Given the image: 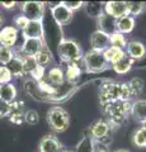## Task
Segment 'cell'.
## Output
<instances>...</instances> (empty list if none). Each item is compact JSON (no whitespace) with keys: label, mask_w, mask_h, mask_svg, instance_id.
<instances>
[{"label":"cell","mask_w":146,"mask_h":152,"mask_svg":"<svg viewBox=\"0 0 146 152\" xmlns=\"http://www.w3.org/2000/svg\"><path fill=\"white\" fill-rule=\"evenodd\" d=\"M98 95L102 107H106L114 102H127L134 98L128 83L109 81V80L101 84Z\"/></svg>","instance_id":"6da1fadb"},{"label":"cell","mask_w":146,"mask_h":152,"mask_svg":"<svg viewBox=\"0 0 146 152\" xmlns=\"http://www.w3.org/2000/svg\"><path fill=\"white\" fill-rule=\"evenodd\" d=\"M131 100L127 102H114L103 107L108 117V124L111 127H120L125 123L128 114H131Z\"/></svg>","instance_id":"7a4b0ae2"},{"label":"cell","mask_w":146,"mask_h":152,"mask_svg":"<svg viewBox=\"0 0 146 152\" xmlns=\"http://www.w3.org/2000/svg\"><path fill=\"white\" fill-rule=\"evenodd\" d=\"M57 55L65 64H76L83 60V51L74 39H61L57 45Z\"/></svg>","instance_id":"3957f363"},{"label":"cell","mask_w":146,"mask_h":152,"mask_svg":"<svg viewBox=\"0 0 146 152\" xmlns=\"http://www.w3.org/2000/svg\"><path fill=\"white\" fill-rule=\"evenodd\" d=\"M46 121L51 129L56 133H62L70 127V115L61 107L51 108L46 114Z\"/></svg>","instance_id":"277c9868"},{"label":"cell","mask_w":146,"mask_h":152,"mask_svg":"<svg viewBox=\"0 0 146 152\" xmlns=\"http://www.w3.org/2000/svg\"><path fill=\"white\" fill-rule=\"evenodd\" d=\"M83 64L85 66V69L88 72L92 74H99L103 72L104 70L108 69L109 64L106 61L104 56H103V52L99 51H94L90 50L88 51L85 55H83Z\"/></svg>","instance_id":"5b68a950"},{"label":"cell","mask_w":146,"mask_h":152,"mask_svg":"<svg viewBox=\"0 0 146 152\" xmlns=\"http://www.w3.org/2000/svg\"><path fill=\"white\" fill-rule=\"evenodd\" d=\"M22 15L28 20H42L45 14V3L42 1H24L21 7Z\"/></svg>","instance_id":"8992f818"},{"label":"cell","mask_w":146,"mask_h":152,"mask_svg":"<svg viewBox=\"0 0 146 152\" xmlns=\"http://www.w3.org/2000/svg\"><path fill=\"white\" fill-rule=\"evenodd\" d=\"M46 48L43 38H24V42L21 47V57L32 56L34 57L37 53Z\"/></svg>","instance_id":"52a82bcc"},{"label":"cell","mask_w":146,"mask_h":152,"mask_svg":"<svg viewBox=\"0 0 146 152\" xmlns=\"http://www.w3.org/2000/svg\"><path fill=\"white\" fill-rule=\"evenodd\" d=\"M51 14L59 26H66L73 20V12L67 9L62 3H59L57 5L51 8Z\"/></svg>","instance_id":"ba28073f"},{"label":"cell","mask_w":146,"mask_h":152,"mask_svg":"<svg viewBox=\"0 0 146 152\" xmlns=\"http://www.w3.org/2000/svg\"><path fill=\"white\" fill-rule=\"evenodd\" d=\"M26 104L21 100H15L9 105L8 118L13 124H22L24 122V114H26Z\"/></svg>","instance_id":"9c48e42d"},{"label":"cell","mask_w":146,"mask_h":152,"mask_svg":"<svg viewBox=\"0 0 146 152\" xmlns=\"http://www.w3.org/2000/svg\"><path fill=\"white\" fill-rule=\"evenodd\" d=\"M40 152H62V145L60 143L57 137L54 134H46L41 138L38 143Z\"/></svg>","instance_id":"30bf717a"},{"label":"cell","mask_w":146,"mask_h":152,"mask_svg":"<svg viewBox=\"0 0 146 152\" xmlns=\"http://www.w3.org/2000/svg\"><path fill=\"white\" fill-rule=\"evenodd\" d=\"M18 33H19V31L13 26H8L4 27L3 29H0V46L12 48L17 43Z\"/></svg>","instance_id":"8fae6325"},{"label":"cell","mask_w":146,"mask_h":152,"mask_svg":"<svg viewBox=\"0 0 146 152\" xmlns=\"http://www.w3.org/2000/svg\"><path fill=\"white\" fill-rule=\"evenodd\" d=\"M111 128L112 127L108 124V122L99 119L92 124V127L89 128V133H90L93 141H99V140H103V138H106V137L109 136Z\"/></svg>","instance_id":"7c38bea8"},{"label":"cell","mask_w":146,"mask_h":152,"mask_svg":"<svg viewBox=\"0 0 146 152\" xmlns=\"http://www.w3.org/2000/svg\"><path fill=\"white\" fill-rule=\"evenodd\" d=\"M90 46H92V50H94V51L104 52L108 47L111 46L109 36L101 31H98V29L94 31L90 36Z\"/></svg>","instance_id":"4fadbf2b"},{"label":"cell","mask_w":146,"mask_h":152,"mask_svg":"<svg viewBox=\"0 0 146 152\" xmlns=\"http://www.w3.org/2000/svg\"><path fill=\"white\" fill-rule=\"evenodd\" d=\"M104 13L109 14L111 17L118 19L128 14L127 12L126 1H107L104 3Z\"/></svg>","instance_id":"5bb4252c"},{"label":"cell","mask_w":146,"mask_h":152,"mask_svg":"<svg viewBox=\"0 0 146 152\" xmlns=\"http://www.w3.org/2000/svg\"><path fill=\"white\" fill-rule=\"evenodd\" d=\"M116 18L111 17L109 14L103 13L102 15L97 19V26H98V31H101L106 34L111 36L116 32Z\"/></svg>","instance_id":"9a60e30c"},{"label":"cell","mask_w":146,"mask_h":152,"mask_svg":"<svg viewBox=\"0 0 146 152\" xmlns=\"http://www.w3.org/2000/svg\"><path fill=\"white\" fill-rule=\"evenodd\" d=\"M45 80L48 84H51L55 88H59L60 85L65 83V71L60 67V66H54L47 70Z\"/></svg>","instance_id":"2e32d148"},{"label":"cell","mask_w":146,"mask_h":152,"mask_svg":"<svg viewBox=\"0 0 146 152\" xmlns=\"http://www.w3.org/2000/svg\"><path fill=\"white\" fill-rule=\"evenodd\" d=\"M126 55L131 57L134 61L141 60L142 57L146 56V47L140 41H130L127 42V46H126Z\"/></svg>","instance_id":"e0dca14e"},{"label":"cell","mask_w":146,"mask_h":152,"mask_svg":"<svg viewBox=\"0 0 146 152\" xmlns=\"http://www.w3.org/2000/svg\"><path fill=\"white\" fill-rule=\"evenodd\" d=\"M24 38H43V24L42 20H29L22 31Z\"/></svg>","instance_id":"ac0fdd59"},{"label":"cell","mask_w":146,"mask_h":152,"mask_svg":"<svg viewBox=\"0 0 146 152\" xmlns=\"http://www.w3.org/2000/svg\"><path fill=\"white\" fill-rule=\"evenodd\" d=\"M135 24H136V20L134 17L131 15H125L122 18H118L116 20V32L121 33V34H128V33H131L134 31L135 28Z\"/></svg>","instance_id":"d6986e66"},{"label":"cell","mask_w":146,"mask_h":152,"mask_svg":"<svg viewBox=\"0 0 146 152\" xmlns=\"http://www.w3.org/2000/svg\"><path fill=\"white\" fill-rule=\"evenodd\" d=\"M131 115L136 122L146 123V100H136L131 105Z\"/></svg>","instance_id":"ffe728a7"},{"label":"cell","mask_w":146,"mask_h":152,"mask_svg":"<svg viewBox=\"0 0 146 152\" xmlns=\"http://www.w3.org/2000/svg\"><path fill=\"white\" fill-rule=\"evenodd\" d=\"M84 10H85L87 15L98 19L103 13H104V3L102 1H87L84 3Z\"/></svg>","instance_id":"44dd1931"},{"label":"cell","mask_w":146,"mask_h":152,"mask_svg":"<svg viewBox=\"0 0 146 152\" xmlns=\"http://www.w3.org/2000/svg\"><path fill=\"white\" fill-rule=\"evenodd\" d=\"M81 77V69L79 66V62L76 64H67L66 71H65V80L69 84H78Z\"/></svg>","instance_id":"7402d4cb"},{"label":"cell","mask_w":146,"mask_h":152,"mask_svg":"<svg viewBox=\"0 0 146 152\" xmlns=\"http://www.w3.org/2000/svg\"><path fill=\"white\" fill-rule=\"evenodd\" d=\"M0 99L8 104H12L17 100V88L10 83L0 85Z\"/></svg>","instance_id":"603a6c76"},{"label":"cell","mask_w":146,"mask_h":152,"mask_svg":"<svg viewBox=\"0 0 146 152\" xmlns=\"http://www.w3.org/2000/svg\"><path fill=\"white\" fill-rule=\"evenodd\" d=\"M132 65H134V60L128 57L127 55H125L120 61H117L116 64L112 65V69L114 70L116 74L118 75H125L127 72H130V70L132 69Z\"/></svg>","instance_id":"cb8c5ba5"},{"label":"cell","mask_w":146,"mask_h":152,"mask_svg":"<svg viewBox=\"0 0 146 152\" xmlns=\"http://www.w3.org/2000/svg\"><path fill=\"white\" fill-rule=\"evenodd\" d=\"M5 67L9 70V72L13 77H21V76H24L23 72V60L21 56H14V58L9 62Z\"/></svg>","instance_id":"d4e9b609"},{"label":"cell","mask_w":146,"mask_h":152,"mask_svg":"<svg viewBox=\"0 0 146 152\" xmlns=\"http://www.w3.org/2000/svg\"><path fill=\"white\" fill-rule=\"evenodd\" d=\"M125 55H126V52L123 50L117 48V47H112V46H109L104 52H103V56H104L106 61L111 65L116 64L117 61H120Z\"/></svg>","instance_id":"484cf974"},{"label":"cell","mask_w":146,"mask_h":152,"mask_svg":"<svg viewBox=\"0 0 146 152\" xmlns=\"http://www.w3.org/2000/svg\"><path fill=\"white\" fill-rule=\"evenodd\" d=\"M34 57H36V61H37V64H38V66H41V67H43V69H47L54 62L52 53H51V51H48L47 48H43Z\"/></svg>","instance_id":"4316f807"},{"label":"cell","mask_w":146,"mask_h":152,"mask_svg":"<svg viewBox=\"0 0 146 152\" xmlns=\"http://www.w3.org/2000/svg\"><path fill=\"white\" fill-rule=\"evenodd\" d=\"M132 142L135 146L146 148V129L144 127L137 128L132 134Z\"/></svg>","instance_id":"83f0119b"},{"label":"cell","mask_w":146,"mask_h":152,"mask_svg":"<svg viewBox=\"0 0 146 152\" xmlns=\"http://www.w3.org/2000/svg\"><path fill=\"white\" fill-rule=\"evenodd\" d=\"M127 3V12H128V15L131 17H136V15H140L141 13L145 10V3H141V1H126Z\"/></svg>","instance_id":"f1b7e54d"},{"label":"cell","mask_w":146,"mask_h":152,"mask_svg":"<svg viewBox=\"0 0 146 152\" xmlns=\"http://www.w3.org/2000/svg\"><path fill=\"white\" fill-rule=\"evenodd\" d=\"M109 43L112 47H117V48L123 50L127 46V39L123 34H121L118 32H114L113 34L109 36Z\"/></svg>","instance_id":"f546056e"},{"label":"cell","mask_w":146,"mask_h":152,"mask_svg":"<svg viewBox=\"0 0 146 152\" xmlns=\"http://www.w3.org/2000/svg\"><path fill=\"white\" fill-rule=\"evenodd\" d=\"M23 60V72L24 75H29L34 71V69L38 66L36 61V57H32V56H26V57H22Z\"/></svg>","instance_id":"4dcf8cb0"},{"label":"cell","mask_w":146,"mask_h":152,"mask_svg":"<svg viewBox=\"0 0 146 152\" xmlns=\"http://www.w3.org/2000/svg\"><path fill=\"white\" fill-rule=\"evenodd\" d=\"M128 85H130L131 93H132V96H139V95L142 93L145 81L140 77H134L131 81H128Z\"/></svg>","instance_id":"1f68e13d"},{"label":"cell","mask_w":146,"mask_h":152,"mask_svg":"<svg viewBox=\"0 0 146 152\" xmlns=\"http://www.w3.org/2000/svg\"><path fill=\"white\" fill-rule=\"evenodd\" d=\"M14 56H15V52L12 48L0 47V65L1 66H7L14 58Z\"/></svg>","instance_id":"d6a6232c"},{"label":"cell","mask_w":146,"mask_h":152,"mask_svg":"<svg viewBox=\"0 0 146 152\" xmlns=\"http://www.w3.org/2000/svg\"><path fill=\"white\" fill-rule=\"evenodd\" d=\"M24 122L27 123V124H29V126L38 124L40 114L37 113V110H34V109H29V110H27L26 114H24Z\"/></svg>","instance_id":"836d02e7"},{"label":"cell","mask_w":146,"mask_h":152,"mask_svg":"<svg viewBox=\"0 0 146 152\" xmlns=\"http://www.w3.org/2000/svg\"><path fill=\"white\" fill-rule=\"evenodd\" d=\"M12 80H13V76L9 72V70L5 66H0V85L10 84Z\"/></svg>","instance_id":"e575fe53"},{"label":"cell","mask_w":146,"mask_h":152,"mask_svg":"<svg viewBox=\"0 0 146 152\" xmlns=\"http://www.w3.org/2000/svg\"><path fill=\"white\" fill-rule=\"evenodd\" d=\"M45 76H46V69L41 67V66H37L33 72L31 74V79L34 80L36 83H40L45 79Z\"/></svg>","instance_id":"d590c367"},{"label":"cell","mask_w":146,"mask_h":152,"mask_svg":"<svg viewBox=\"0 0 146 152\" xmlns=\"http://www.w3.org/2000/svg\"><path fill=\"white\" fill-rule=\"evenodd\" d=\"M28 19L24 17V15H17V17H14V19H13V23H14V26L13 27H15L18 31H23L26 28V26L28 24Z\"/></svg>","instance_id":"8d00e7d4"},{"label":"cell","mask_w":146,"mask_h":152,"mask_svg":"<svg viewBox=\"0 0 146 152\" xmlns=\"http://www.w3.org/2000/svg\"><path fill=\"white\" fill-rule=\"evenodd\" d=\"M62 4L65 7H66L67 9H70L73 13L75 10H78V9H80L83 5H84V3L83 1H62Z\"/></svg>","instance_id":"74e56055"},{"label":"cell","mask_w":146,"mask_h":152,"mask_svg":"<svg viewBox=\"0 0 146 152\" xmlns=\"http://www.w3.org/2000/svg\"><path fill=\"white\" fill-rule=\"evenodd\" d=\"M9 105H10V104H8V103H5L4 100H1V99H0V118L8 117Z\"/></svg>","instance_id":"f35d334b"},{"label":"cell","mask_w":146,"mask_h":152,"mask_svg":"<svg viewBox=\"0 0 146 152\" xmlns=\"http://www.w3.org/2000/svg\"><path fill=\"white\" fill-rule=\"evenodd\" d=\"M0 5L5 9H14L17 7V3L15 1H0Z\"/></svg>","instance_id":"ab89813d"},{"label":"cell","mask_w":146,"mask_h":152,"mask_svg":"<svg viewBox=\"0 0 146 152\" xmlns=\"http://www.w3.org/2000/svg\"><path fill=\"white\" fill-rule=\"evenodd\" d=\"M113 152H131V151L126 150V148H118V150H116V151H113Z\"/></svg>","instance_id":"60d3db41"},{"label":"cell","mask_w":146,"mask_h":152,"mask_svg":"<svg viewBox=\"0 0 146 152\" xmlns=\"http://www.w3.org/2000/svg\"><path fill=\"white\" fill-rule=\"evenodd\" d=\"M1 23H3V15H1V13H0V26H1Z\"/></svg>","instance_id":"b9f144b4"},{"label":"cell","mask_w":146,"mask_h":152,"mask_svg":"<svg viewBox=\"0 0 146 152\" xmlns=\"http://www.w3.org/2000/svg\"><path fill=\"white\" fill-rule=\"evenodd\" d=\"M142 127L145 128V129H146V123H144V124H142Z\"/></svg>","instance_id":"7bdbcfd3"},{"label":"cell","mask_w":146,"mask_h":152,"mask_svg":"<svg viewBox=\"0 0 146 152\" xmlns=\"http://www.w3.org/2000/svg\"><path fill=\"white\" fill-rule=\"evenodd\" d=\"M62 152H73V151H62Z\"/></svg>","instance_id":"ee69618b"},{"label":"cell","mask_w":146,"mask_h":152,"mask_svg":"<svg viewBox=\"0 0 146 152\" xmlns=\"http://www.w3.org/2000/svg\"><path fill=\"white\" fill-rule=\"evenodd\" d=\"M0 47H1V46H0Z\"/></svg>","instance_id":"f6af8a7d"}]
</instances>
